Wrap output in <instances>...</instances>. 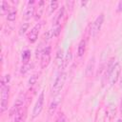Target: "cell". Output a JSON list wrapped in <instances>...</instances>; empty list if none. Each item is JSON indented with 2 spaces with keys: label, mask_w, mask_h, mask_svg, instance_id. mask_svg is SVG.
I'll list each match as a JSON object with an SVG mask.
<instances>
[{
  "label": "cell",
  "mask_w": 122,
  "mask_h": 122,
  "mask_svg": "<svg viewBox=\"0 0 122 122\" xmlns=\"http://www.w3.org/2000/svg\"><path fill=\"white\" fill-rule=\"evenodd\" d=\"M81 4H82V5H86V4H87V2H81Z\"/></svg>",
  "instance_id": "cell-29"
},
{
  "label": "cell",
  "mask_w": 122,
  "mask_h": 122,
  "mask_svg": "<svg viewBox=\"0 0 122 122\" xmlns=\"http://www.w3.org/2000/svg\"><path fill=\"white\" fill-rule=\"evenodd\" d=\"M43 5H44V1H40L39 2V11L36 12V16H35L36 19H39L41 17V14L43 12Z\"/></svg>",
  "instance_id": "cell-21"
},
{
  "label": "cell",
  "mask_w": 122,
  "mask_h": 122,
  "mask_svg": "<svg viewBox=\"0 0 122 122\" xmlns=\"http://www.w3.org/2000/svg\"><path fill=\"white\" fill-rule=\"evenodd\" d=\"M65 80H66V73L65 72L59 73L58 76L55 78V80L53 82V85H52V88H51V93L52 94L59 93V92L62 90V88L64 86Z\"/></svg>",
  "instance_id": "cell-1"
},
{
  "label": "cell",
  "mask_w": 122,
  "mask_h": 122,
  "mask_svg": "<svg viewBox=\"0 0 122 122\" xmlns=\"http://www.w3.org/2000/svg\"><path fill=\"white\" fill-rule=\"evenodd\" d=\"M85 50H86V40L85 39H82L80 42H79V45H78V49H77V53H78V56H82L85 52Z\"/></svg>",
  "instance_id": "cell-12"
},
{
  "label": "cell",
  "mask_w": 122,
  "mask_h": 122,
  "mask_svg": "<svg viewBox=\"0 0 122 122\" xmlns=\"http://www.w3.org/2000/svg\"><path fill=\"white\" fill-rule=\"evenodd\" d=\"M33 3H34L33 1H29V4H30H30H33Z\"/></svg>",
  "instance_id": "cell-28"
},
{
  "label": "cell",
  "mask_w": 122,
  "mask_h": 122,
  "mask_svg": "<svg viewBox=\"0 0 122 122\" xmlns=\"http://www.w3.org/2000/svg\"><path fill=\"white\" fill-rule=\"evenodd\" d=\"M24 102H25V94L24 93H20L18 95V97H17V99H16L11 111H10V114H15L18 111H20L22 106H23V104H24Z\"/></svg>",
  "instance_id": "cell-7"
},
{
  "label": "cell",
  "mask_w": 122,
  "mask_h": 122,
  "mask_svg": "<svg viewBox=\"0 0 122 122\" xmlns=\"http://www.w3.org/2000/svg\"><path fill=\"white\" fill-rule=\"evenodd\" d=\"M43 104H44V92H41V93L38 96V99L34 105L33 111H32V117H36L37 115L40 114L42 109H43Z\"/></svg>",
  "instance_id": "cell-5"
},
{
  "label": "cell",
  "mask_w": 122,
  "mask_h": 122,
  "mask_svg": "<svg viewBox=\"0 0 122 122\" xmlns=\"http://www.w3.org/2000/svg\"><path fill=\"white\" fill-rule=\"evenodd\" d=\"M117 122H122V121H121V120H118V121H117Z\"/></svg>",
  "instance_id": "cell-30"
},
{
  "label": "cell",
  "mask_w": 122,
  "mask_h": 122,
  "mask_svg": "<svg viewBox=\"0 0 122 122\" xmlns=\"http://www.w3.org/2000/svg\"><path fill=\"white\" fill-rule=\"evenodd\" d=\"M16 18V10H12V11H10L7 15V19L9 21H14Z\"/></svg>",
  "instance_id": "cell-19"
},
{
  "label": "cell",
  "mask_w": 122,
  "mask_h": 122,
  "mask_svg": "<svg viewBox=\"0 0 122 122\" xmlns=\"http://www.w3.org/2000/svg\"><path fill=\"white\" fill-rule=\"evenodd\" d=\"M51 30H52V36H58L61 31V26L60 25L53 26V29Z\"/></svg>",
  "instance_id": "cell-18"
},
{
  "label": "cell",
  "mask_w": 122,
  "mask_h": 122,
  "mask_svg": "<svg viewBox=\"0 0 122 122\" xmlns=\"http://www.w3.org/2000/svg\"><path fill=\"white\" fill-rule=\"evenodd\" d=\"M56 122H66V117H65L64 113H59V115L56 119Z\"/></svg>",
  "instance_id": "cell-24"
},
{
  "label": "cell",
  "mask_w": 122,
  "mask_h": 122,
  "mask_svg": "<svg viewBox=\"0 0 122 122\" xmlns=\"http://www.w3.org/2000/svg\"><path fill=\"white\" fill-rule=\"evenodd\" d=\"M41 25H42L41 23H37V24L31 29L30 32V34H29V36H28L29 41H30V43H33V42H35V41L37 40L38 32H39L40 29H41Z\"/></svg>",
  "instance_id": "cell-8"
},
{
  "label": "cell",
  "mask_w": 122,
  "mask_h": 122,
  "mask_svg": "<svg viewBox=\"0 0 122 122\" xmlns=\"http://www.w3.org/2000/svg\"><path fill=\"white\" fill-rule=\"evenodd\" d=\"M57 6H58V2L57 1H51L50 2V13L53 12V10H56Z\"/></svg>",
  "instance_id": "cell-20"
},
{
  "label": "cell",
  "mask_w": 122,
  "mask_h": 122,
  "mask_svg": "<svg viewBox=\"0 0 122 122\" xmlns=\"http://www.w3.org/2000/svg\"><path fill=\"white\" fill-rule=\"evenodd\" d=\"M71 52L70 51V52H68V53H67L66 57L64 58V62H63V65H62L63 69H65V68L69 65V63L71 62Z\"/></svg>",
  "instance_id": "cell-16"
},
{
  "label": "cell",
  "mask_w": 122,
  "mask_h": 122,
  "mask_svg": "<svg viewBox=\"0 0 122 122\" xmlns=\"http://www.w3.org/2000/svg\"><path fill=\"white\" fill-rule=\"evenodd\" d=\"M30 69V63L23 64V66H22V68H21V72H22V73H26Z\"/></svg>",
  "instance_id": "cell-22"
},
{
  "label": "cell",
  "mask_w": 122,
  "mask_h": 122,
  "mask_svg": "<svg viewBox=\"0 0 122 122\" xmlns=\"http://www.w3.org/2000/svg\"><path fill=\"white\" fill-rule=\"evenodd\" d=\"M1 8H2V11H5V10H7L8 9H9V5H8V3L6 2V1H2L1 2Z\"/></svg>",
  "instance_id": "cell-25"
},
{
  "label": "cell",
  "mask_w": 122,
  "mask_h": 122,
  "mask_svg": "<svg viewBox=\"0 0 122 122\" xmlns=\"http://www.w3.org/2000/svg\"><path fill=\"white\" fill-rule=\"evenodd\" d=\"M29 26H30V24H29L28 22L23 23V24L20 26V28H19V34H20V35H23V34L26 32V30H28Z\"/></svg>",
  "instance_id": "cell-17"
},
{
  "label": "cell",
  "mask_w": 122,
  "mask_h": 122,
  "mask_svg": "<svg viewBox=\"0 0 122 122\" xmlns=\"http://www.w3.org/2000/svg\"><path fill=\"white\" fill-rule=\"evenodd\" d=\"M36 81H37V76L34 74V75L30 76V78L29 79V84H30V86H32V85H34V84L36 83Z\"/></svg>",
  "instance_id": "cell-23"
},
{
  "label": "cell",
  "mask_w": 122,
  "mask_h": 122,
  "mask_svg": "<svg viewBox=\"0 0 122 122\" xmlns=\"http://www.w3.org/2000/svg\"><path fill=\"white\" fill-rule=\"evenodd\" d=\"M9 86L1 87V112H5L8 108V101H9Z\"/></svg>",
  "instance_id": "cell-2"
},
{
  "label": "cell",
  "mask_w": 122,
  "mask_h": 122,
  "mask_svg": "<svg viewBox=\"0 0 122 122\" xmlns=\"http://www.w3.org/2000/svg\"><path fill=\"white\" fill-rule=\"evenodd\" d=\"M23 118H24V112L22 110H20L14 115V122H23Z\"/></svg>",
  "instance_id": "cell-15"
},
{
  "label": "cell",
  "mask_w": 122,
  "mask_h": 122,
  "mask_svg": "<svg viewBox=\"0 0 122 122\" xmlns=\"http://www.w3.org/2000/svg\"><path fill=\"white\" fill-rule=\"evenodd\" d=\"M119 74H120V65H119V63H116L113 65V67L110 72V75H109L112 85L115 84V82L117 81V79L119 77Z\"/></svg>",
  "instance_id": "cell-6"
},
{
  "label": "cell",
  "mask_w": 122,
  "mask_h": 122,
  "mask_svg": "<svg viewBox=\"0 0 122 122\" xmlns=\"http://www.w3.org/2000/svg\"><path fill=\"white\" fill-rule=\"evenodd\" d=\"M103 22H104V14L101 13L100 15H98L96 17V19L94 20L93 24H92V36H95L99 30H101V27L103 25Z\"/></svg>",
  "instance_id": "cell-4"
},
{
  "label": "cell",
  "mask_w": 122,
  "mask_h": 122,
  "mask_svg": "<svg viewBox=\"0 0 122 122\" xmlns=\"http://www.w3.org/2000/svg\"><path fill=\"white\" fill-rule=\"evenodd\" d=\"M117 11H122V0L118 2V5H117Z\"/></svg>",
  "instance_id": "cell-26"
},
{
  "label": "cell",
  "mask_w": 122,
  "mask_h": 122,
  "mask_svg": "<svg viewBox=\"0 0 122 122\" xmlns=\"http://www.w3.org/2000/svg\"><path fill=\"white\" fill-rule=\"evenodd\" d=\"M63 57H64L63 50L60 49V50H58V51H57V53H56V58H55V60H56V64H57L58 67H61V66L63 65V62H64Z\"/></svg>",
  "instance_id": "cell-13"
},
{
  "label": "cell",
  "mask_w": 122,
  "mask_h": 122,
  "mask_svg": "<svg viewBox=\"0 0 122 122\" xmlns=\"http://www.w3.org/2000/svg\"><path fill=\"white\" fill-rule=\"evenodd\" d=\"M120 110H121V112H122V98H121V107H120Z\"/></svg>",
  "instance_id": "cell-27"
},
{
  "label": "cell",
  "mask_w": 122,
  "mask_h": 122,
  "mask_svg": "<svg viewBox=\"0 0 122 122\" xmlns=\"http://www.w3.org/2000/svg\"><path fill=\"white\" fill-rule=\"evenodd\" d=\"M64 11H65V8L64 7H61V9L58 10L57 14L55 15L54 19H53V26H56V25H59L63 15H64Z\"/></svg>",
  "instance_id": "cell-10"
},
{
  "label": "cell",
  "mask_w": 122,
  "mask_h": 122,
  "mask_svg": "<svg viewBox=\"0 0 122 122\" xmlns=\"http://www.w3.org/2000/svg\"><path fill=\"white\" fill-rule=\"evenodd\" d=\"M51 61V47L47 46L46 48L43 49L42 53H41V68L45 69Z\"/></svg>",
  "instance_id": "cell-3"
},
{
  "label": "cell",
  "mask_w": 122,
  "mask_h": 122,
  "mask_svg": "<svg viewBox=\"0 0 122 122\" xmlns=\"http://www.w3.org/2000/svg\"><path fill=\"white\" fill-rule=\"evenodd\" d=\"M30 58V51H29V50L24 51L23 53H22V61H23V63L24 64L29 63Z\"/></svg>",
  "instance_id": "cell-14"
},
{
  "label": "cell",
  "mask_w": 122,
  "mask_h": 122,
  "mask_svg": "<svg viewBox=\"0 0 122 122\" xmlns=\"http://www.w3.org/2000/svg\"><path fill=\"white\" fill-rule=\"evenodd\" d=\"M59 102H60V96H56L55 98H53V100L51 101V105L49 107V114L50 115L53 114V112H55Z\"/></svg>",
  "instance_id": "cell-9"
},
{
  "label": "cell",
  "mask_w": 122,
  "mask_h": 122,
  "mask_svg": "<svg viewBox=\"0 0 122 122\" xmlns=\"http://www.w3.org/2000/svg\"><path fill=\"white\" fill-rule=\"evenodd\" d=\"M33 13H34V7L33 6H29L26 10H25V11H24V18L26 19V20H28V19H30L32 15H33Z\"/></svg>",
  "instance_id": "cell-11"
}]
</instances>
